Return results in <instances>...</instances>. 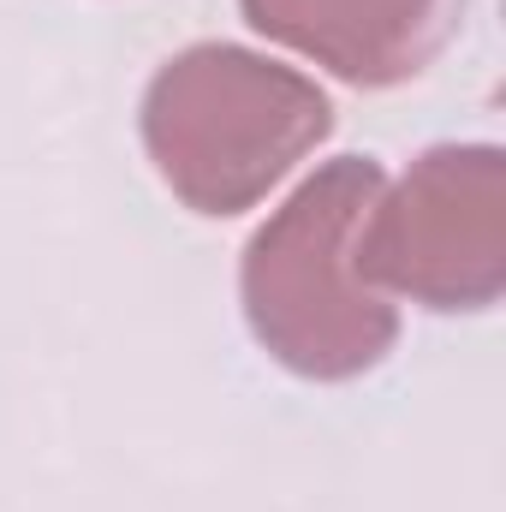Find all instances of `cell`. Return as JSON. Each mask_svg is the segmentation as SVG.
Returning <instances> with one entry per match:
<instances>
[{"label":"cell","mask_w":506,"mask_h":512,"mask_svg":"<svg viewBox=\"0 0 506 512\" xmlns=\"http://www.w3.org/2000/svg\"><path fill=\"white\" fill-rule=\"evenodd\" d=\"M381 173L334 155L286 191L239 256V304L256 346L304 382H358L399 346V304L364 268V227Z\"/></svg>","instance_id":"6da1fadb"},{"label":"cell","mask_w":506,"mask_h":512,"mask_svg":"<svg viewBox=\"0 0 506 512\" xmlns=\"http://www.w3.org/2000/svg\"><path fill=\"white\" fill-rule=\"evenodd\" d=\"M143 155L155 179L209 221L256 209L334 131L328 90L239 42H191L155 66L143 108Z\"/></svg>","instance_id":"7a4b0ae2"},{"label":"cell","mask_w":506,"mask_h":512,"mask_svg":"<svg viewBox=\"0 0 506 512\" xmlns=\"http://www.w3.org/2000/svg\"><path fill=\"white\" fill-rule=\"evenodd\" d=\"M364 268L393 304L435 316L495 310L506 292L501 143H435L387 179L364 227Z\"/></svg>","instance_id":"3957f363"},{"label":"cell","mask_w":506,"mask_h":512,"mask_svg":"<svg viewBox=\"0 0 506 512\" xmlns=\"http://www.w3.org/2000/svg\"><path fill=\"white\" fill-rule=\"evenodd\" d=\"M239 12L256 36L352 90L423 78L465 24V0H239Z\"/></svg>","instance_id":"277c9868"}]
</instances>
